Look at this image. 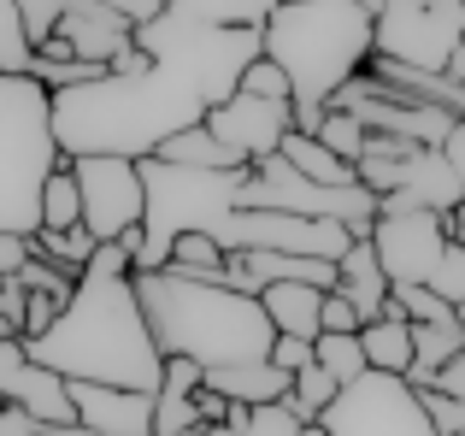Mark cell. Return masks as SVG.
Here are the masks:
<instances>
[{
	"mask_svg": "<svg viewBox=\"0 0 465 436\" xmlns=\"http://www.w3.org/2000/svg\"><path fill=\"white\" fill-rule=\"evenodd\" d=\"M213 101L189 71L153 59L148 71H106L83 89L54 94V136L65 160L113 154V160H153L171 136L206 124Z\"/></svg>",
	"mask_w": 465,
	"mask_h": 436,
	"instance_id": "1",
	"label": "cell"
},
{
	"mask_svg": "<svg viewBox=\"0 0 465 436\" xmlns=\"http://www.w3.org/2000/svg\"><path fill=\"white\" fill-rule=\"evenodd\" d=\"M24 348L35 366L59 372L65 383H106V390L142 395H159V383H165V354H159L153 324L142 312L136 277L83 272L65 312Z\"/></svg>",
	"mask_w": 465,
	"mask_h": 436,
	"instance_id": "2",
	"label": "cell"
},
{
	"mask_svg": "<svg viewBox=\"0 0 465 436\" xmlns=\"http://www.w3.org/2000/svg\"><path fill=\"white\" fill-rule=\"evenodd\" d=\"M136 295L165 360H189L201 372L272 360L277 331L265 319L260 295L206 283V277H177V272H136Z\"/></svg>",
	"mask_w": 465,
	"mask_h": 436,
	"instance_id": "3",
	"label": "cell"
},
{
	"mask_svg": "<svg viewBox=\"0 0 465 436\" xmlns=\"http://www.w3.org/2000/svg\"><path fill=\"white\" fill-rule=\"evenodd\" d=\"M265 59L295 89V130L312 136L324 106L365 77L377 54V18L353 0H283L260 30Z\"/></svg>",
	"mask_w": 465,
	"mask_h": 436,
	"instance_id": "4",
	"label": "cell"
},
{
	"mask_svg": "<svg viewBox=\"0 0 465 436\" xmlns=\"http://www.w3.org/2000/svg\"><path fill=\"white\" fill-rule=\"evenodd\" d=\"M65 165L54 136V94L30 71H0V236L42 230V189Z\"/></svg>",
	"mask_w": 465,
	"mask_h": 436,
	"instance_id": "5",
	"label": "cell"
},
{
	"mask_svg": "<svg viewBox=\"0 0 465 436\" xmlns=\"http://www.w3.org/2000/svg\"><path fill=\"white\" fill-rule=\"evenodd\" d=\"M142 189H148V218H142V260L136 272H159L177 236H218L230 213H242V183L248 172H189L165 160H136Z\"/></svg>",
	"mask_w": 465,
	"mask_h": 436,
	"instance_id": "6",
	"label": "cell"
},
{
	"mask_svg": "<svg viewBox=\"0 0 465 436\" xmlns=\"http://www.w3.org/2000/svg\"><path fill=\"white\" fill-rule=\"evenodd\" d=\"M301 436H436L430 419L419 407V390L407 378H389V372H365L360 383L336 395L318 425H307Z\"/></svg>",
	"mask_w": 465,
	"mask_h": 436,
	"instance_id": "7",
	"label": "cell"
},
{
	"mask_svg": "<svg viewBox=\"0 0 465 436\" xmlns=\"http://www.w3.org/2000/svg\"><path fill=\"white\" fill-rule=\"evenodd\" d=\"M213 242L224 253H301V260H330V265L353 248L348 224L301 213H230Z\"/></svg>",
	"mask_w": 465,
	"mask_h": 436,
	"instance_id": "8",
	"label": "cell"
},
{
	"mask_svg": "<svg viewBox=\"0 0 465 436\" xmlns=\"http://www.w3.org/2000/svg\"><path fill=\"white\" fill-rule=\"evenodd\" d=\"M71 177L83 189V230L94 242H124L148 218V189H142L136 160H113V154H89L71 160Z\"/></svg>",
	"mask_w": 465,
	"mask_h": 436,
	"instance_id": "9",
	"label": "cell"
},
{
	"mask_svg": "<svg viewBox=\"0 0 465 436\" xmlns=\"http://www.w3.org/2000/svg\"><path fill=\"white\" fill-rule=\"evenodd\" d=\"M371 248L383 260L389 283L395 289H412V283H430L442 253L454 248L448 242V224L442 213H424V207H383L377 213V230H371Z\"/></svg>",
	"mask_w": 465,
	"mask_h": 436,
	"instance_id": "10",
	"label": "cell"
},
{
	"mask_svg": "<svg viewBox=\"0 0 465 436\" xmlns=\"http://www.w3.org/2000/svg\"><path fill=\"white\" fill-rule=\"evenodd\" d=\"M206 130L236 154L242 165H260L272 154H283L289 130H295V101H260V94H230L224 106L206 113Z\"/></svg>",
	"mask_w": 465,
	"mask_h": 436,
	"instance_id": "11",
	"label": "cell"
},
{
	"mask_svg": "<svg viewBox=\"0 0 465 436\" xmlns=\"http://www.w3.org/2000/svg\"><path fill=\"white\" fill-rule=\"evenodd\" d=\"M77 425L94 436H153V395L106 390V383H71Z\"/></svg>",
	"mask_w": 465,
	"mask_h": 436,
	"instance_id": "12",
	"label": "cell"
},
{
	"mask_svg": "<svg viewBox=\"0 0 465 436\" xmlns=\"http://www.w3.org/2000/svg\"><path fill=\"white\" fill-rule=\"evenodd\" d=\"M59 42H65L71 54L83 59V65L113 71V59L124 54L130 42H136V24L118 18L106 0H89V6H71L65 18H59Z\"/></svg>",
	"mask_w": 465,
	"mask_h": 436,
	"instance_id": "13",
	"label": "cell"
},
{
	"mask_svg": "<svg viewBox=\"0 0 465 436\" xmlns=\"http://www.w3.org/2000/svg\"><path fill=\"white\" fill-rule=\"evenodd\" d=\"M6 407H18L24 419H35V425H77V407H71V383L59 378V372L35 366V360H24L18 372H12L6 383Z\"/></svg>",
	"mask_w": 465,
	"mask_h": 436,
	"instance_id": "14",
	"label": "cell"
},
{
	"mask_svg": "<svg viewBox=\"0 0 465 436\" xmlns=\"http://www.w3.org/2000/svg\"><path fill=\"white\" fill-rule=\"evenodd\" d=\"M336 295H348L365 324L383 319V307L395 301V283H389V272H383V260H377L371 242H353V248L336 260Z\"/></svg>",
	"mask_w": 465,
	"mask_h": 436,
	"instance_id": "15",
	"label": "cell"
},
{
	"mask_svg": "<svg viewBox=\"0 0 465 436\" xmlns=\"http://www.w3.org/2000/svg\"><path fill=\"white\" fill-rule=\"evenodd\" d=\"M465 201V189H460V177L448 172V160H442V148H419L412 154V165H407V183H401V195H389L383 207H424V213H454Z\"/></svg>",
	"mask_w": 465,
	"mask_h": 436,
	"instance_id": "16",
	"label": "cell"
},
{
	"mask_svg": "<svg viewBox=\"0 0 465 436\" xmlns=\"http://www.w3.org/2000/svg\"><path fill=\"white\" fill-rule=\"evenodd\" d=\"M324 295L330 289H318V283H272L260 295V307H265V319H272L277 336L318 342V336H324Z\"/></svg>",
	"mask_w": 465,
	"mask_h": 436,
	"instance_id": "17",
	"label": "cell"
},
{
	"mask_svg": "<svg viewBox=\"0 0 465 436\" xmlns=\"http://www.w3.org/2000/svg\"><path fill=\"white\" fill-rule=\"evenodd\" d=\"M206 390H218L224 401L236 407H283L295 378L272 360H248V366H224V372H206Z\"/></svg>",
	"mask_w": 465,
	"mask_h": 436,
	"instance_id": "18",
	"label": "cell"
},
{
	"mask_svg": "<svg viewBox=\"0 0 465 436\" xmlns=\"http://www.w3.org/2000/svg\"><path fill=\"white\" fill-rule=\"evenodd\" d=\"M365 342V360H371V372H389V378H412V360H419V348H412V319L389 301L383 319H371L360 331Z\"/></svg>",
	"mask_w": 465,
	"mask_h": 436,
	"instance_id": "19",
	"label": "cell"
},
{
	"mask_svg": "<svg viewBox=\"0 0 465 436\" xmlns=\"http://www.w3.org/2000/svg\"><path fill=\"white\" fill-rule=\"evenodd\" d=\"M412 348H419V360H412L407 383H430L454 354H465V319L454 312V319H436V324H412Z\"/></svg>",
	"mask_w": 465,
	"mask_h": 436,
	"instance_id": "20",
	"label": "cell"
},
{
	"mask_svg": "<svg viewBox=\"0 0 465 436\" xmlns=\"http://www.w3.org/2000/svg\"><path fill=\"white\" fill-rule=\"evenodd\" d=\"M153 160H165V165H189V172H248V165H242L236 154H230L206 124H194V130H183V136H171L165 148L153 154Z\"/></svg>",
	"mask_w": 465,
	"mask_h": 436,
	"instance_id": "21",
	"label": "cell"
},
{
	"mask_svg": "<svg viewBox=\"0 0 465 436\" xmlns=\"http://www.w3.org/2000/svg\"><path fill=\"white\" fill-rule=\"evenodd\" d=\"M283 160L295 165L301 177L324 183V189H353V183H360V172H353L348 160H336V154H330L318 136H301V130H289V142H283Z\"/></svg>",
	"mask_w": 465,
	"mask_h": 436,
	"instance_id": "22",
	"label": "cell"
},
{
	"mask_svg": "<svg viewBox=\"0 0 465 436\" xmlns=\"http://www.w3.org/2000/svg\"><path fill=\"white\" fill-rule=\"evenodd\" d=\"M159 272H177V277H206V283H224V272H230V253L218 248L213 236H177L171 242V253H165V265Z\"/></svg>",
	"mask_w": 465,
	"mask_h": 436,
	"instance_id": "23",
	"label": "cell"
},
{
	"mask_svg": "<svg viewBox=\"0 0 465 436\" xmlns=\"http://www.w3.org/2000/svg\"><path fill=\"white\" fill-rule=\"evenodd\" d=\"M171 12H189V18L201 24H236V30H265V18H272L283 0H165Z\"/></svg>",
	"mask_w": 465,
	"mask_h": 436,
	"instance_id": "24",
	"label": "cell"
},
{
	"mask_svg": "<svg viewBox=\"0 0 465 436\" xmlns=\"http://www.w3.org/2000/svg\"><path fill=\"white\" fill-rule=\"evenodd\" d=\"M30 248H35V260H47V265H59V272L65 277H83L89 272V260H94V248H101V242L89 236V230H35L30 236Z\"/></svg>",
	"mask_w": 465,
	"mask_h": 436,
	"instance_id": "25",
	"label": "cell"
},
{
	"mask_svg": "<svg viewBox=\"0 0 465 436\" xmlns=\"http://www.w3.org/2000/svg\"><path fill=\"white\" fill-rule=\"evenodd\" d=\"M336 395H341V383H336V378H330V372L312 360L307 372H295V390H289V401H283V407L301 419V425H318V419H324L330 407H336Z\"/></svg>",
	"mask_w": 465,
	"mask_h": 436,
	"instance_id": "26",
	"label": "cell"
},
{
	"mask_svg": "<svg viewBox=\"0 0 465 436\" xmlns=\"http://www.w3.org/2000/svg\"><path fill=\"white\" fill-rule=\"evenodd\" d=\"M77 224H83V189H77L71 160H65L42 189V230H77Z\"/></svg>",
	"mask_w": 465,
	"mask_h": 436,
	"instance_id": "27",
	"label": "cell"
},
{
	"mask_svg": "<svg viewBox=\"0 0 465 436\" xmlns=\"http://www.w3.org/2000/svg\"><path fill=\"white\" fill-rule=\"evenodd\" d=\"M312 354H318V366H324L330 378L341 383V390H348V383H360L365 372H371V360H365V342H360V336H318Z\"/></svg>",
	"mask_w": 465,
	"mask_h": 436,
	"instance_id": "28",
	"label": "cell"
},
{
	"mask_svg": "<svg viewBox=\"0 0 465 436\" xmlns=\"http://www.w3.org/2000/svg\"><path fill=\"white\" fill-rule=\"evenodd\" d=\"M318 142H324L336 160H348V165H360V154H365V136L371 130L360 124L353 113H341V106H324V118H318V130H312Z\"/></svg>",
	"mask_w": 465,
	"mask_h": 436,
	"instance_id": "29",
	"label": "cell"
},
{
	"mask_svg": "<svg viewBox=\"0 0 465 436\" xmlns=\"http://www.w3.org/2000/svg\"><path fill=\"white\" fill-rule=\"evenodd\" d=\"M301 425L289 407H248L236 413V425H218V431H194V436H301Z\"/></svg>",
	"mask_w": 465,
	"mask_h": 436,
	"instance_id": "30",
	"label": "cell"
},
{
	"mask_svg": "<svg viewBox=\"0 0 465 436\" xmlns=\"http://www.w3.org/2000/svg\"><path fill=\"white\" fill-rule=\"evenodd\" d=\"M35 47L24 35V18H18V0H0V71H30Z\"/></svg>",
	"mask_w": 465,
	"mask_h": 436,
	"instance_id": "31",
	"label": "cell"
},
{
	"mask_svg": "<svg viewBox=\"0 0 465 436\" xmlns=\"http://www.w3.org/2000/svg\"><path fill=\"white\" fill-rule=\"evenodd\" d=\"M18 18H24V35H30V47H47V42L59 35L65 0H18Z\"/></svg>",
	"mask_w": 465,
	"mask_h": 436,
	"instance_id": "32",
	"label": "cell"
},
{
	"mask_svg": "<svg viewBox=\"0 0 465 436\" xmlns=\"http://www.w3.org/2000/svg\"><path fill=\"white\" fill-rule=\"evenodd\" d=\"M419 407H424V419H430L436 436H465V401H454V395H442V390H430V383H424V390H419Z\"/></svg>",
	"mask_w": 465,
	"mask_h": 436,
	"instance_id": "33",
	"label": "cell"
},
{
	"mask_svg": "<svg viewBox=\"0 0 465 436\" xmlns=\"http://www.w3.org/2000/svg\"><path fill=\"white\" fill-rule=\"evenodd\" d=\"M242 94H260V101H295V89H289V77L272 65V59H253L248 65V77H242Z\"/></svg>",
	"mask_w": 465,
	"mask_h": 436,
	"instance_id": "34",
	"label": "cell"
},
{
	"mask_svg": "<svg viewBox=\"0 0 465 436\" xmlns=\"http://www.w3.org/2000/svg\"><path fill=\"white\" fill-rule=\"evenodd\" d=\"M430 289H436V295H442V301H448L454 312L465 307V248H460V242H454V248L442 253V265H436Z\"/></svg>",
	"mask_w": 465,
	"mask_h": 436,
	"instance_id": "35",
	"label": "cell"
},
{
	"mask_svg": "<svg viewBox=\"0 0 465 436\" xmlns=\"http://www.w3.org/2000/svg\"><path fill=\"white\" fill-rule=\"evenodd\" d=\"M360 331H365V319L353 312V301L330 289L324 295V336H360Z\"/></svg>",
	"mask_w": 465,
	"mask_h": 436,
	"instance_id": "36",
	"label": "cell"
},
{
	"mask_svg": "<svg viewBox=\"0 0 465 436\" xmlns=\"http://www.w3.org/2000/svg\"><path fill=\"white\" fill-rule=\"evenodd\" d=\"M24 312H30V289H24L18 277H6V283H0V324H6L12 336H24Z\"/></svg>",
	"mask_w": 465,
	"mask_h": 436,
	"instance_id": "37",
	"label": "cell"
},
{
	"mask_svg": "<svg viewBox=\"0 0 465 436\" xmlns=\"http://www.w3.org/2000/svg\"><path fill=\"white\" fill-rule=\"evenodd\" d=\"M312 360H318L312 342H301V336H277V342H272V366H283L289 378H295V372H307Z\"/></svg>",
	"mask_w": 465,
	"mask_h": 436,
	"instance_id": "38",
	"label": "cell"
},
{
	"mask_svg": "<svg viewBox=\"0 0 465 436\" xmlns=\"http://www.w3.org/2000/svg\"><path fill=\"white\" fill-rule=\"evenodd\" d=\"M30 260H35L30 236H0V283H6V277H18Z\"/></svg>",
	"mask_w": 465,
	"mask_h": 436,
	"instance_id": "39",
	"label": "cell"
},
{
	"mask_svg": "<svg viewBox=\"0 0 465 436\" xmlns=\"http://www.w3.org/2000/svg\"><path fill=\"white\" fill-rule=\"evenodd\" d=\"M106 6H113L118 18H130L136 30H148L153 18H165V0H106Z\"/></svg>",
	"mask_w": 465,
	"mask_h": 436,
	"instance_id": "40",
	"label": "cell"
},
{
	"mask_svg": "<svg viewBox=\"0 0 465 436\" xmlns=\"http://www.w3.org/2000/svg\"><path fill=\"white\" fill-rule=\"evenodd\" d=\"M412 390H424V383H412ZM430 390H442V395H454V401H465V354H454L442 372H436Z\"/></svg>",
	"mask_w": 465,
	"mask_h": 436,
	"instance_id": "41",
	"label": "cell"
},
{
	"mask_svg": "<svg viewBox=\"0 0 465 436\" xmlns=\"http://www.w3.org/2000/svg\"><path fill=\"white\" fill-rule=\"evenodd\" d=\"M442 160H448V172L460 177V189H465V118L454 130H448V142H442Z\"/></svg>",
	"mask_w": 465,
	"mask_h": 436,
	"instance_id": "42",
	"label": "cell"
},
{
	"mask_svg": "<svg viewBox=\"0 0 465 436\" xmlns=\"http://www.w3.org/2000/svg\"><path fill=\"white\" fill-rule=\"evenodd\" d=\"M442 224H448V242H460V248H465V201H460V207L442 218Z\"/></svg>",
	"mask_w": 465,
	"mask_h": 436,
	"instance_id": "43",
	"label": "cell"
},
{
	"mask_svg": "<svg viewBox=\"0 0 465 436\" xmlns=\"http://www.w3.org/2000/svg\"><path fill=\"white\" fill-rule=\"evenodd\" d=\"M353 6H365L371 18H383V12H389V0H353Z\"/></svg>",
	"mask_w": 465,
	"mask_h": 436,
	"instance_id": "44",
	"label": "cell"
},
{
	"mask_svg": "<svg viewBox=\"0 0 465 436\" xmlns=\"http://www.w3.org/2000/svg\"><path fill=\"white\" fill-rule=\"evenodd\" d=\"M448 77H454V83H465V47L454 54V65H448Z\"/></svg>",
	"mask_w": 465,
	"mask_h": 436,
	"instance_id": "45",
	"label": "cell"
},
{
	"mask_svg": "<svg viewBox=\"0 0 465 436\" xmlns=\"http://www.w3.org/2000/svg\"><path fill=\"white\" fill-rule=\"evenodd\" d=\"M0 342H12V331H6V324H0Z\"/></svg>",
	"mask_w": 465,
	"mask_h": 436,
	"instance_id": "46",
	"label": "cell"
}]
</instances>
